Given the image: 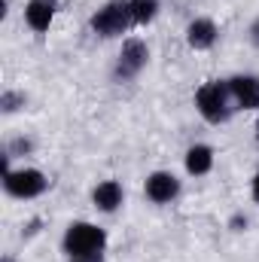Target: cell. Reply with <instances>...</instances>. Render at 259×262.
Wrapping results in <instances>:
<instances>
[{
    "instance_id": "obj_10",
    "label": "cell",
    "mask_w": 259,
    "mask_h": 262,
    "mask_svg": "<svg viewBox=\"0 0 259 262\" xmlns=\"http://www.w3.org/2000/svg\"><path fill=\"white\" fill-rule=\"evenodd\" d=\"M217 34L220 31H217V25L210 18H192L189 28H186V43L195 52H204V49H210L217 43Z\"/></svg>"
},
{
    "instance_id": "obj_13",
    "label": "cell",
    "mask_w": 259,
    "mask_h": 262,
    "mask_svg": "<svg viewBox=\"0 0 259 262\" xmlns=\"http://www.w3.org/2000/svg\"><path fill=\"white\" fill-rule=\"evenodd\" d=\"M0 107H3V113H15L18 107H25V95H18V92H3Z\"/></svg>"
},
{
    "instance_id": "obj_2",
    "label": "cell",
    "mask_w": 259,
    "mask_h": 262,
    "mask_svg": "<svg viewBox=\"0 0 259 262\" xmlns=\"http://www.w3.org/2000/svg\"><path fill=\"white\" fill-rule=\"evenodd\" d=\"M195 107L210 125H223L232 116V92L229 79H210L195 92Z\"/></svg>"
},
{
    "instance_id": "obj_18",
    "label": "cell",
    "mask_w": 259,
    "mask_h": 262,
    "mask_svg": "<svg viewBox=\"0 0 259 262\" xmlns=\"http://www.w3.org/2000/svg\"><path fill=\"white\" fill-rule=\"evenodd\" d=\"M0 262H15V259H12V256H3V259H0Z\"/></svg>"
},
{
    "instance_id": "obj_9",
    "label": "cell",
    "mask_w": 259,
    "mask_h": 262,
    "mask_svg": "<svg viewBox=\"0 0 259 262\" xmlns=\"http://www.w3.org/2000/svg\"><path fill=\"white\" fill-rule=\"evenodd\" d=\"M92 201H95L98 210H104V213H116V210L122 207V201H125L122 183H116V180H104V183H98L95 192H92Z\"/></svg>"
},
{
    "instance_id": "obj_15",
    "label": "cell",
    "mask_w": 259,
    "mask_h": 262,
    "mask_svg": "<svg viewBox=\"0 0 259 262\" xmlns=\"http://www.w3.org/2000/svg\"><path fill=\"white\" fill-rule=\"evenodd\" d=\"M250 192H253V201L259 204V171H256V177H253V186H250Z\"/></svg>"
},
{
    "instance_id": "obj_1",
    "label": "cell",
    "mask_w": 259,
    "mask_h": 262,
    "mask_svg": "<svg viewBox=\"0 0 259 262\" xmlns=\"http://www.w3.org/2000/svg\"><path fill=\"white\" fill-rule=\"evenodd\" d=\"M64 253L70 259H89V256H101L107 247V232L95 223H70L64 232Z\"/></svg>"
},
{
    "instance_id": "obj_4",
    "label": "cell",
    "mask_w": 259,
    "mask_h": 262,
    "mask_svg": "<svg viewBox=\"0 0 259 262\" xmlns=\"http://www.w3.org/2000/svg\"><path fill=\"white\" fill-rule=\"evenodd\" d=\"M46 186H49V180L37 168H18V171L3 174V189L12 198H37L46 192Z\"/></svg>"
},
{
    "instance_id": "obj_16",
    "label": "cell",
    "mask_w": 259,
    "mask_h": 262,
    "mask_svg": "<svg viewBox=\"0 0 259 262\" xmlns=\"http://www.w3.org/2000/svg\"><path fill=\"white\" fill-rule=\"evenodd\" d=\"M232 226H235V232H241V226H247V216H235Z\"/></svg>"
},
{
    "instance_id": "obj_19",
    "label": "cell",
    "mask_w": 259,
    "mask_h": 262,
    "mask_svg": "<svg viewBox=\"0 0 259 262\" xmlns=\"http://www.w3.org/2000/svg\"><path fill=\"white\" fill-rule=\"evenodd\" d=\"M256 137H259V119H256Z\"/></svg>"
},
{
    "instance_id": "obj_14",
    "label": "cell",
    "mask_w": 259,
    "mask_h": 262,
    "mask_svg": "<svg viewBox=\"0 0 259 262\" xmlns=\"http://www.w3.org/2000/svg\"><path fill=\"white\" fill-rule=\"evenodd\" d=\"M250 40H253V46L259 49V18L253 21V25H250Z\"/></svg>"
},
{
    "instance_id": "obj_5",
    "label": "cell",
    "mask_w": 259,
    "mask_h": 262,
    "mask_svg": "<svg viewBox=\"0 0 259 262\" xmlns=\"http://www.w3.org/2000/svg\"><path fill=\"white\" fill-rule=\"evenodd\" d=\"M149 61V49L143 40H125L116 58V79H134Z\"/></svg>"
},
{
    "instance_id": "obj_12",
    "label": "cell",
    "mask_w": 259,
    "mask_h": 262,
    "mask_svg": "<svg viewBox=\"0 0 259 262\" xmlns=\"http://www.w3.org/2000/svg\"><path fill=\"white\" fill-rule=\"evenodd\" d=\"M131 3V18L134 25H146L159 15V0H128Z\"/></svg>"
},
{
    "instance_id": "obj_8",
    "label": "cell",
    "mask_w": 259,
    "mask_h": 262,
    "mask_svg": "<svg viewBox=\"0 0 259 262\" xmlns=\"http://www.w3.org/2000/svg\"><path fill=\"white\" fill-rule=\"evenodd\" d=\"M52 18H55V0H28L25 6V21L31 31L37 34H46L52 28Z\"/></svg>"
},
{
    "instance_id": "obj_6",
    "label": "cell",
    "mask_w": 259,
    "mask_h": 262,
    "mask_svg": "<svg viewBox=\"0 0 259 262\" xmlns=\"http://www.w3.org/2000/svg\"><path fill=\"white\" fill-rule=\"evenodd\" d=\"M143 192L156 204H171L174 198L180 195V180L171 171H153L146 177V183H143Z\"/></svg>"
},
{
    "instance_id": "obj_3",
    "label": "cell",
    "mask_w": 259,
    "mask_h": 262,
    "mask_svg": "<svg viewBox=\"0 0 259 262\" xmlns=\"http://www.w3.org/2000/svg\"><path fill=\"white\" fill-rule=\"evenodd\" d=\"M92 31L98 37H122L128 31V25H134L131 18V3L128 0H110L104 3L95 15H92Z\"/></svg>"
},
{
    "instance_id": "obj_17",
    "label": "cell",
    "mask_w": 259,
    "mask_h": 262,
    "mask_svg": "<svg viewBox=\"0 0 259 262\" xmlns=\"http://www.w3.org/2000/svg\"><path fill=\"white\" fill-rule=\"evenodd\" d=\"M70 262H104V256H89V259H70Z\"/></svg>"
},
{
    "instance_id": "obj_7",
    "label": "cell",
    "mask_w": 259,
    "mask_h": 262,
    "mask_svg": "<svg viewBox=\"0 0 259 262\" xmlns=\"http://www.w3.org/2000/svg\"><path fill=\"white\" fill-rule=\"evenodd\" d=\"M229 92H232V101L241 110H259V76H253V73L232 76L229 79Z\"/></svg>"
},
{
    "instance_id": "obj_11",
    "label": "cell",
    "mask_w": 259,
    "mask_h": 262,
    "mask_svg": "<svg viewBox=\"0 0 259 262\" xmlns=\"http://www.w3.org/2000/svg\"><path fill=\"white\" fill-rule=\"evenodd\" d=\"M183 165H186V174H192V177L207 174V171L213 168V149H210L207 143H195V146H189V149H186Z\"/></svg>"
}]
</instances>
